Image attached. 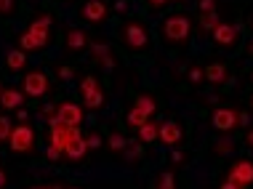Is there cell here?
Masks as SVG:
<instances>
[{
    "label": "cell",
    "instance_id": "1",
    "mask_svg": "<svg viewBox=\"0 0 253 189\" xmlns=\"http://www.w3.org/2000/svg\"><path fill=\"white\" fill-rule=\"evenodd\" d=\"M51 22L53 19L45 13V16L35 19L30 27H27V32H22V38H19V48L22 51H38V48H45L51 40Z\"/></svg>",
    "mask_w": 253,
    "mask_h": 189
},
{
    "label": "cell",
    "instance_id": "2",
    "mask_svg": "<svg viewBox=\"0 0 253 189\" xmlns=\"http://www.w3.org/2000/svg\"><path fill=\"white\" fill-rule=\"evenodd\" d=\"M48 144L51 147H56L59 152H64L67 150V144L75 139V136H80V125H67V123H61V120L53 114V117H48Z\"/></svg>",
    "mask_w": 253,
    "mask_h": 189
},
{
    "label": "cell",
    "instance_id": "3",
    "mask_svg": "<svg viewBox=\"0 0 253 189\" xmlns=\"http://www.w3.org/2000/svg\"><path fill=\"white\" fill-rule=\"evenodd\" d=\"M8 147H11V152H16V154L32 152V147H35V131H32V125L30 123L13 125L11 136H8Z\"/></svg>",
    "mask_w": 253,
    "mask_h": 189
},
{
    "label": "cell",
    "instance_id": "4",
    "mask_svg": "<svg viewBox=\"0 0 253 189\" xmlns=\"http://www.w3.org/2000/svg\"><path fill=\"white\" fill-rule=\"evenodd\" d=\"M189 32H192V24L181 13H173V16H168L163 22V35H166L168 43H184L189 38Z\"/></svg>",
    "mask_w": 253,
    "mask_h": 189
},
{
    "label": "cell",
    "instance_id": "5",
    "mask_svg": "<svg viewBox=\"0 0 253 189\" xmlns=\"http://www.w3.org/2000/svg\"><path fill=\"white\" fill-rule=\"evenodd\" d=\"M120 38H123V43H126L128 48H133V51H141V48L149 45V32H147V27L139 24V22H131V24L123 27Z\"/></svg>",
    "mask_w": 253,
    "mask_h": 189
},
{
    "label": "cell",
    "instance_id": "6",
    "mask_svg": "<svg viewBox=\"0 0 253 189\" xmlns=\"http://www.w3.org/2000/svg\"><path fill=\"white\" fill-rule=\"evenodd\" d=\"M51 91V83H48V75L45 72H27L24 75V96H32V99H40Z\"/></svg>",
    "mask_w": 253,
    "mask_h": 189
},
{
    "label": "cell",
    "instance_id": "7",
    "mask_svg": "<svg viewBox=\"0 0 253 189\" xmlns=\"http://www.w3.org/2000/svg\"><path fill=\"white\" fill-rule=\"evenodd\" d=\"M235 187H240V189H248L253 184V163L251 160H235L229 168V176H227Z\"/></svg>",
    "mask_w": 253,
    "mask_h": 189
},
{
    "label": "cell",
    "instance_id": "8",
    "mask_svg": "<svg viewBox=\"0 0 253 189\" xmlns=\"http://www.w3.org/2000/svg\"><path fill=\"white\" fill-rule=\"evenodd\" d=\"M237 120H240V112L232 107H216L211 114V125L216 131H232V128H237Z\"/></svg>",
    "mask_w": 253,
    "mask_h": 189
},
{
    "label": "cell",
    "instance_id": "9",
    "mask_svg": "<svg viewBox=\"0 0 253 189\" xmlns=\"http://www.w3.org/2000/svg\"><path fill=\"white\" fill-rule=\"evenodd\" d=\"M181 139H184V133H181V125L176 123V120H166V123H160L157 141H163L166 147H179Z\"/></svg>",
    "mask_w": 253,
    "mask_h": 189
},
{
    "label": "cell",
    "instance_id": "10",
    "mask_svg": "<svg viewBox=\"0 0 253 189\" xmlns=\"http://www.w3.org/2000/svg\"><path fill=\"white\" fill-rule=\"evenodd\" d=\"M80 16H83L85 22H91V24H99L109 16V8H107V3H101V0H85V5L80 8Z\"/></svg>",
    "mask_w": 253,
    "mask_h": 189
},
{
    "label": "cell",
    "instance_id": "11",
    "mask_svg": "<svg viewBox=\"0 0 253 189\" xmlns=\"http://www.w3.org/2000/svg\"><path fill=\"white\" fill-rule=\"evenodd\" d=\"M56 117L67 125H80L83 123V107L72 104V101H64V104L56 107Z\"/></svg>",
    "mask_w": 253,
    "mask_h": 189
},
{
    "label": "cell",
    "instance_id": "12",
    "mask_svg": "<svg viewBox=\"0 0 253 189\" xmlns=\"http://www.w3.org/2000/svg\"><path fill=\"white\" fill-rule=\"evenodd\" d=\"M211 35H213V40H216L218 45H235L237 40H240V30H237L235 24L221 22V24H218L213 32H211Z\"/></svg>",
    "mask_w": 253,
    "mask_h": 189
},
{
    "label": "cell",
    "instance_id": "13",
    "mask_svg": "<svg viewBox=\"0 0 253 189\" xmlns=\"http://www.w3.org/2000/svg\"><path fill=\"white\" fill-rule=\"evenodd\" d=\"M85 152H88V141L85 136L80 133V136H75L70 144H67V150H64V157L70 160V163H80V160L85 157Z\"/></svg>",
    "mask_w": 253,
    "mask_h": 189
},
{
    "label": "cell",
    "instance_id": "14",
    "mask_svg": "<svg viewBox=\"0 0 253 189\" xmlns=\"http://www.w3.org/2000/svg\"><path fill=\"white\" fill-rule=\"evenodd\" d=\"M0 107L3 110H19V107H24V93L19 88H3L0 91Z\"/></svg>",
    "mask_w": 253,
    "mask_h": 189
},
{
    "label": "cell",
    "instance_id": "15",
    "mask_svg": "<svg viewBox=\"0 0 253 189\" xmlns=\"http://www.w3.org/2000/svg\"><path fill=\"white\" fill-rule=\"evenodd\" d=\"M203 75L208 83H213V85H221V83H227V67H224L221 62H213V64H208L203 70Z\"/></svg>",
    "mask_w": 253,
    "mask_h": 189
},
{
    "label": "cell",
    "instance_id": "16",
    "mask_svg": "<svg viewBox=\"0 0 253 189\" xmlns=\"http://www.w3.org/2000/svg\"><path fill=\"white\" fill-rule=\"evenodd\" d=\"M136 131H139V141H141V144H152V141H157V131H160V123H155V120L149 117L147 123L141 125V128H136Z\"/></svg>",
    "mask_w": 253,
    "mask_h": 189
},
{
    "label": "cell",
    "instance_id": "17",
    "mask_svg": "<svg viewBox=\"0 0 253 189\" xmlns=\"http://www.w3.org/2000/svg\"><path fill=\"white\" fill-rule=\"evenodd\" d=\"M88 45V35L83 30H70L67 32V48L70 51H80V48H85Z\"/></svg>",
    "mask_w": 253,
    "mask_h": 189
},
{
    "label": "cell",
    "instance_id": "18",
    "mask_svg": "<svg viewBox=\"0 0 253 189\" xmlns=\"http://www.w3.org/2000/svg\"><path fill=\"white\" fill-rule=\"evenodd\" d=\"M5 64H8V70H13V72H22L24 64H27V53H24L22 48L8 51V56H5Z\"/></svg>",
    "mask_w": 253,
    "mask_h": 189
},
{
    "label": "cell",
    "instance_id": "19",
    "mask_svg": "<svg viewBox=\"0 0 253 189\" xmlns=\"http://www.w3.org/2000/svg\"><path fill=\"white\" fill-rule=\"evenodd\" d=\"M133 107H136V110H141V112L147 114V117H152V114L157 112V101L149 96V93H141V96H136Z\"/></svg>",
    "mask_w": 253,
    "mask_h": 189
},
{
    "label": "cell",
    "instance_id": "20",
    "mask_svg": "<svg viewBox=\"0 0 253 189\" xmlns=\"http://www.w3.org/2000/svg\"><path fill=\"white\" fill-rule=\"evenodd\" d=\"M104 101H107L104 88H96V91H91V93H85V96H83L85 110H101V107H104Z\"/></svg>",
    "mask_w": 253,
    "mask_h": 189
},
{
    "label": "cell",
    "instance_id": "21",
    "mask_svg": "<svg viewBox=\"0 0 253 189\" xmlns=\"http://www.w3.org/2000/svg\"><path fill=\"white\" fill-rule=\"evenodd\" d=\"M107 147L112 152H126L128 150V139L123 136V133H109V136H107Z\"/></svg>",
    "mask_w": 253,
    "mask_h": 189
},
{
    "label": "cell",
    "instance_id": "22",
    "mask_svg": "<svg viewBox=\"0 0 253 189\" xmlns=\"http://www.w3.org/2000/svg\"><path fill=\"white\" fill-rule=\"evenodd\" d=\"M197 22H200V27H203V30L213 32L216 27L221 24V19H218V11H211V13H200V19H197Z\"/></svg>",
    "mask_w": 253,
    "mask_h": 189
},
{
    "label": "cell",
    "instance_id": "23",
    "mask_svg": "<svg viewBox=\"0 0 253 189\" xmlns=\"http://www.w3.org/2000/svg\"><path fill=\"white\" fill-rule=\"evenodd\" d=\"M147 120H149V117H147L141 110H136V107H131V110H128V114H126V123L131 125V128H141Z\"/></svg>",
    "mask_w": 253,
    "mask_h": 189
},
{
    "label": "cell",
    "instance_id": "24",
    "mask_svg": "<svg viewBox=\"0 0 253 189\" xmlns=\"http://www.w3.org/2000/svg\"><path fill=\"white\" fill-rule=\"evenodd\" d=\"M96 88H101V85H99V80L93 77V75H85L83 80H80V96H85V93H91V91H96Z\"/></svg>",
    "mask_w": 253,
    "mask_h": 189
},
{
    "label": "cell",
    "instance_id": "25",
    "mask_svg": "<svg viewBox=\"0 0 253 189\" xmlns=\"http://www.w3.org/2000/svg\"><path fill=\"white\" fill-rule=\"evenodd\" d=\"M157 189H176V176L170 171L160 173V176H157Z\"/></svg>",
    "mask_w": 253,
    "mask_h": 189
},
{
    "label": "cell",
    "instance_id": "26",
    "mask_svg": "<svg viewBox=\"0 0 253 189\" xmlns=\"http://www.w3.org/2000/svg\"><path fill=\"white\" fill-rule=\"evenodd\" d=\"M11 120L5 117V114H0V141H8V136H11Z\"/></svg>",
    "mask_w": 253,
    "mask_h": 189
},
{
    "label": "cell",
    "instance_id": "27",
    "mask_svg": "<svg viewBox=\"0 0 253 189\" xmlns=\"http://www.w3.org/2000/svg\"><path fill=\"white\" fill-rule=\"evenodd\" d=\"M85 141H88V150H99V147L104 144L99 133H88V136H85Z\"/></svg>",
    "mask_w": 253,
    "mask_h": 189
},
{
    "label": "cell",
    "instance_id": "28",
    "mask_svg": "<svg viewBox=\"0 0 253 189\" xmlns=\"http://www.w3.org/2000/svg\"><path fill=\"white\" fill-rule=\"evenodd\" d=\"M45 157H48L51 163H59V160L64 157V152H59L56 147H51V144H48V150H45Z\"/></svg>",
    "mask_w": 253,
    "mask_h": 189
},
{
    "label": "cell",
    "instance_id": "29",
    "mask_svg": "<svg viewBox=\"0 0 253 189\" xmlns=\"http://www.w3.org/2000/svg\"><path fill=\"white\" fill-rule=\"evenodd\" d=\"M197 8H200V13H211V11H216V0H200Z\"/></svg>",
    "mask_w": 253,
    "mask_h": 189
},
{
    "label": "cell",
    "instance_id": "30",
    "mask_svg": "<svg viewBox=\"0 0 253 189\" xmlns=\"http://www.w3.org/2000/svg\"><path fill=\"white\" fill-rule=\"evenodd\" d=\"M189 80H192L195 85L205 80V75H203V70H200V67H192V70H189Z\"/></svg>",
    "mask_w": 253,
    "mask_h": 189
},
{
    "label": "cell",
    "instance_id": "31",
    "mask_svg": "<svg viewBox=\"0 0 253 189\" xmlns=\"http://www.w3.org/2000/svg\"><path fill=\"white\" fill-rule=\"evenodd\" d=\"M96 62H99L101 67H104V70H112V67H115V59H112V53H104V56H99Z\"/></svg>",
    "mask_w": 253,
    "mask_h": 189
},
{
    "label": "cell",
    "instance_id": "32",
    "mask_svg": "<svg viewBox=\"0 0 253 189\" xmlns=\"http://www.w3.org/2000/svg\"><path fill=\"white\" fill-rule=\"evenodd\" d=\"M59 77L61 80H72V67H67V64L59 67Z\"/></svg>",
    "mask_w": 253,
    "mask_h": 189
},
{
    "label": "cell",
    "instance_id": "33",
    "mask_svg": "<svg viewBox=\"0 0 253 189\" xmlns=\"http://www.w3.org/2000/svg\"><path fill=\"white\" fill-rule=\"evenodd\" d=\"M13 11V0H0V13H11Z\"/></svg>",
    "mask_w": 253,
    "mask_h": 189
},
{
    "label": "cell",
    "instance_id": "34",
    "mask_svg": "<svg viewBox=\"0 0 253 189\" xmlns=\"http://www.w3.org/2000/svg\"><path fill=\"white\" fill-rule=\"evenodd\" d=\"M229 150H232L229 141H218V144H216V152H218V154H224V152H229Z\"/></svg>",
    "mask_w": 253,
    "mask_h": 189
},
{
    "label": "cell",
    "instance_id": "35",
    "mask_svg": "<svg viewBox=\"0 0 253 189\" xmlns=\"http://www.w3.org/2000/svg\"><path fill=\"white\" fill-rule=\"evenodd\" d=\"M16 117H19V123H27L30 120V112L24 110V107H19V112H16Z\"/></svg>",
    "mask_w": 253,
    "mask_h": 189
},
{
    "label": "cell",
    "instance_id": "36",
    "mask_svg": "<svg viewBox=\"0 0 253 189\" xmlns=\"http://www.w3.org/2000/svg\"><path fill=\"white\" fill-rule=\"evenodd\" d=\"M126 8H128V0H115V11L118 13H126Z\"/></svg>",
    "mask_w": 253,
    "mask_h": 189
},
{
    "label": "cell",
    "instance_id": "37",
    "mask_svg": "<svg viewBox=\"0 0 253 189\" xmlns=\"http://www.w3.org/2000/svg\"><path fill=\"white\" fill-rule=\"evenodd\" d=\"M237 125H251V114H248V112H240V120H237Z\"/></svg>",
    "mask_w": 253,
    "mask_h": 189
},
{
    "label": "cell",
    "instance_id": "38",
    "mask_svg": "<svg viewBox=\"0 0 253 189\" xmlns=\"http://www.w3.org/2000/svg\"><path fill=\"white\" fill-rule=\"evenodd\" d=\"M170 163H173V165L184 163V154H181V152H173V154H170Z\"/></svg>",
    "mask_w": 253,
    "mask_h": 189
},
{
    "label": "cell",
    "instance_id": "39",
    "mask_svg": "<svg viewBox=\"0 0 253 189\" xmlns=\"http://www.w3.org/2000/svg\"><path fill=\"white\" fill-rule=\"evenodd\" d=\"M147 3H149V5H152V8H163V5H166V3H168V0H147Z\"/></svg>",
    "mask_w": 253,
    "mask_h": 189
},
{
    "label": "cell",
    "instance_id": "40",
    "mask_svg": "<svg viewBox=\"0 0 253 189\" xmlns=\"http://www.w3.org/2000/svg\"><path fill=\"white\" fill-rule=\"evenodd\" d=\"M131 157H141V147H131V150H126Z\"/></svg>",
    "mask_w": 253,
    "mask_h": 189
},
{
    "label": "cell",
    "instance_id": "41",
    "mask_svg": "<svg viewBox=\"0 0 253 189\" xmlns=\"http://www.w3.org/2000/svg\"><path fill=\"white\" fill-rule=\"evenodd\" d=\"M5 184H8V176H5V171H3V168H0V189H3Z\"/></svg>",
    "mask_w": 253,
    "mask_h": 189
},
{
    "label": "cell",
    "instance_id": "42",
    "mask_svg": "<svg viewBox=\"0 0 253 189\" xmlns=\"http://www.w3.org/2000/svg\"><path fill=\"white\" fill-rule=\"evenodd\" d=\"M218 189H240V187H235V184H232V181L227 179V181H224V184H221V187H218Z\"/></svg>",
    "mask_w": 253,
    "mask_h": 189
},
{
    "label": "cell",
    "instance_id": "43",
    "mask_svg": "<svg viewBox=\"0 0 253 189\" xmlns=\"http://www.w3.org/2000/svg\"><path fill=\"white\" fill-rule=\"evenodd\" d=\"M245 144L253 147V131H248V136H245Z\"/></svg>",
    "mask_w": 253,
    "mask_h": 189
},
{
    "label": "cell",
    "instance_id": "44",
    "mask_svg": "<svg viewBox=\"0 0 253 189\" xmlns=\"http://www.w3.org/2000/svg\"><path fill=\"white\" fill-rule=\"evenodd\" d=\"M32 189H51V187H32Z\"/></svg>",
    "mask_w": 253,
    "mask_h": 189
},
{
    "label": "cell",
    "instance_id": "45",
    "mask_svg": "<svg viewBox=\"0 0 253 189\" xmlns=\"http://www.w3.org/2000/svg\"><path fill=\"white\" fill-rule=\"evenodd\" d=\"M51 189H61V187H56V184H53V187H51Z\"/></svg>",
    "mask_w": 253,
    "mask_h": 189
},
{
    "label": "cell",
    "instance_id": "46",
    "mask_svg": "<svg viewBox=\"0 0 253 189\" xmlns=\"http://www.w3.org/2000/svg\"><path fill=\"white\" fill-rule=\"evenodd\" d=\"M251 110H253V96H251Z\"/></svg>",
    "mask_w": 253,
    "mask_h": 189
},
{
    "label": "cell",
    "instance_id": "47",
    "mask_svg": "<svg viewBox=\"0 0 253 189\" xmlns=\"http://www.w3.org/2000/svg\"><path fill=\"white\" fill-rule=\"evenodd\" d=\"M70 189H80V187H70Z\"/></svg>",
    "mask_w": 253,
    "mask_h": 189
},
{
    "label": "cell",
    "instance_id": "48",
    "mask_svg": "<svg viewBox=\"0 0 253 189\" xmlns=\"http://www.w3.org/2000/svg\"><path fill=\"white\" fill-rule=\"evenodd\" d=\"M173 3H181V0H173Z\"/></svg>",
    "mask_w": 253,
    "mask_h": 189
},
{
    "label": "cell",
    "instance_id": "49",
    "mask_svg": "<svg viewBox=\"0 0 253 189\" xmlns=\"http://www.w3.org/2000/svg\"><path fill=\"white\" fill-rule=\"evenodd\" d=\"M0 91H3V88H0Z\"/></svg>",
    "mask_w": 253,
    "mask_h": 189
}]
</instances>
